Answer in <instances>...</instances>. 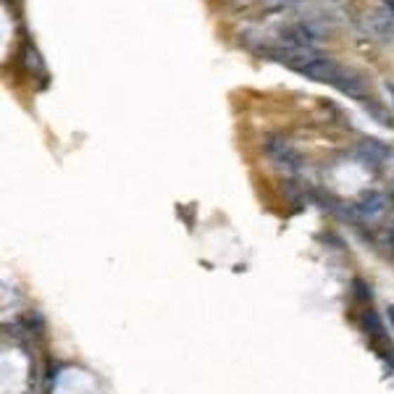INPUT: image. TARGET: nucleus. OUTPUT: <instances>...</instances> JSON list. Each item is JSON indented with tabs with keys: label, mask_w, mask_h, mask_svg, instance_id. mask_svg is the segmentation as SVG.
<instances>
[{
	"label": "nucleus",
	"mask_w": 394,
	"mask_h": 394,
	"mask_svg": "<svg viewBox=\"0 0 394 394\" xmlns=\"http://www.w3.org/2000/svg\"><path fill=\"white\" fill-rule=\"evenodd\" d=\"M266 56L281 61L284 66L297 71L300 77H307L313 82L331 84L339 92H345L350 98H365V79L357 71L339 66L336 61L326 58L315 50H289V48H266Z\"/></svg>",
	"instance_id": "nucleus-1"
},
{
	"label": "nucleus",
	"mask_w": 394,
	"mask_h": 394,
	"mask_svg": "<svg viewBox=\"0 0 394 394\" xmlns=\"http://www.w3.org/2000/svg\"><path fill=\"white\" fill-rule=\"evenodd\" d=\"M266 153L276 166L286 168V171H300L303 168V155L295 150V145L281 134H268L266 137Z\"/></svg>",
	"instance_id": "nucleus-2"
},
{
	"label": "nucleus",
	"mask_w": 394,
	"mask_h": 394,
	"mask_svg": "<svg viewBox=\"0 0 394 394\" xmlns=\"http://www.w3.org/2000/svg\"><path fill=\"white\" fill-rule=\"evenodd\" d=\"M389 200H386L384 192H365L357 203H352V216L363 218V221H374L386 210Z\"/></svg>",
	"instance_id": "nucleus-3"
},
{
	"label": "nucleus",
	"mask_w": 394,
	"mask_h": 394,
	"mask_svg": "<svg viewBox=\"0 0 394 394\" xmlns=\"http://www.w3.org/2000/svg\"><path fill=\"white\" fill-rule=\"evenodd\" d=\"M357 153H360L368 163H376V166H379V163H386L389 158H394V150L389 148V145H384L381 139H371V137L360 142Z\"/></svg>",
	"instance_id": "nucleus-4"
},
{
	"label": "nucleus",
	"mask_w": 394,
	"mask_h": 394,
	"mask_svg": "<svg viewBox=\"0 0 394 394\" xmlns=\"http://www.w3.org/2000/svg\"><path fill=\"white\" fill-rule=\"evenodd\" d=\"M21 56H24V63H27L32 71H42V61H39V53L34 50V45H32V42H24V48H21Z\"/></svg>",
	"instance_id": "nucleus-5"
},
{
	"label": "nucleus",
	"mask_w": 394,
	"mask_h": 394,
	"mask_svg": "<svg viewBox=\"0 0 394 394\" xmlns=\"http://www.w3.org/2000/svg\"><path fill=\"white\" fill-rule=\"evenodd\" d=\"M386 239H389V245L394 247V224L389 229H386Z\"/></svg>",
	"instance_id": "nucleus-6"
},
{
	"label": "nucleus",
	"mask_w": 394,
	"mask_h": 394,
	"mask_svg": "<svg viewBox=\"0 0 394 394\" xmlns=\"http://www.w3.org/2000/svg\"><path fill=\"white\" fill-rule=\"evenodd\" d=\"M384 87H386V92H389V98L394 100V82H389V79H386V84H384Z\"/></svg>",
	"instance_id": "nucleus-7"
},
{
	"label": "nucleus",
	"mask_w": 394,
	"mask_h": 394,
	"mask_svg": "<svg viewBox=\"0 0 394 394\" xmlns=\"http://www.w3.org/2000/svg\"><path fill=\"white\" fill-rule=\"evenodd\" d=\"M384 8L394 16V0H384Z\"/></svg>",
	"instance_id": "nucleus-8"
},
{
	"label": "nucleus",
	"mask_w": 394,
	"mask_h": 394,
	"mask_svg": "<svg viewBox=\"0 0 394 394\" xmlns=\"http://www.w3.org/2000/svg\"><path fill=\"white\" fill-rule=\"evenodd\" d=\"M389 321H392V329H394V305H389Z\"/></svg>",
	"instance_id": "nucleus-9"
},
{
	"label": "nucleus",
	"mask_w": 394,
	"mask_h": 394,
	"mask_svg": "<svg viewBox=\"0 0 394 394\" xmlns=\"http://www.w3.org/2000/svg\"><path fill=\"white\" fill-rule=\"evenodd\" d=\"M286 3H300V0H286Z\"/></svg>",
	"instance_id": "nucleus-10"
}]
</instances>
